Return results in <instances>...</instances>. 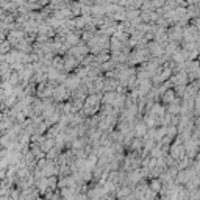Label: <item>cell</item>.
<instances>
[{
	"instance_id": "6da1fadb",
	"label": "cell",
	"mask_w": 200,
	"mask_h": 200,
	"mask_svg": "<svg viewBox=\"0 0 200 200\" xmlns=\"http://www.w3.org/2000/svg\"><path fill=\"white\" fill-rule=\"evenodd\" d=\"M160 188H161V183H160V181H153V183H152V189H153V191H160Z\"/></svg>"
}]
</instances>
